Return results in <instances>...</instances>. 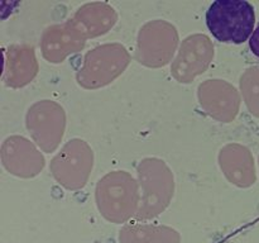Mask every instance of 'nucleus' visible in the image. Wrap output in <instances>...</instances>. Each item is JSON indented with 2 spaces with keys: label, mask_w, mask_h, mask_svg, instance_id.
I'll list each match as a JSON object with an SVG mask.
<instances>
[{
  "label": "nucleus",
  "mask_w": 259,
  "mask_h": 243,
  "mask_svg": "<svg viewBox=\"0 0 259 243\" xmlns=\"http://www.w3.org/2000/svg\"><path fill=\"white\" fill-rule=\"evenodd\" d=\"M206 24L220 42L242 45L255 29L254 7L245 0H217L207 9Z\"/></svg>",
  "instance_id": "f257e3e1"
},
{
  "label": "nucleus",
  "mask_w": 259,
  "mask_h": 243,
  "mask_svg": "<svg viewBox=\"0 0 259 243\" xmlns=\"http://www.w3.org/2000/svg\"><path fill=\"white\" fill-rule=\"evenodd\" d=\"M249 47L250 51L253 52V55H255L259 58V23L255 27L254 32H253L252 37L249 39Z\"/></svg>",
  "instance_id": "f03ea898"
}]
</instances>
